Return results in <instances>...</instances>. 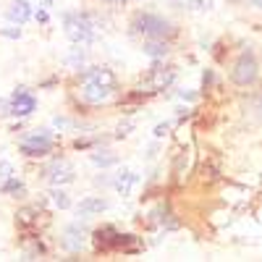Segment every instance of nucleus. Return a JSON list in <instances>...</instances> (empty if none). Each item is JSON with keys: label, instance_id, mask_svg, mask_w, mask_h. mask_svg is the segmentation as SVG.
<instances>
[{"label": "nucleus", "instance_id": "12", "mask_svg": "<svg viewBox=\"0 0 262 262\" xmlns=\"http://www.w3.org/2000/svg\"><path fill=\"white\" fill-rule=\"evenodd\" d=\"M142 53L152 60H163L168 55V39H160V37H144L142 42Z\"/></svg>", "mask_w": 262, "mask_h": 262}, {"label": "nucleus", "instance_id": "23", "mask_svg": "<svg viewBox=\"0 0 262 262\" xmlns=\"http://www.w3.org/2000/svg\"><path fill=\"white\" fill-rule=\"evenodd\" d=\"M179 97H181V100H186V102L196 100V95H194V92H179Z\"/></svg>", "mask_w": 262, "mask_h": 262}, {"label": "nucleus", "instance_id": "21", "mask_svg": "<svg viewBox=\"0 0 262 262\" xmlns=\"http://www.w3.org/2000/svg\"><path fill=\"white\" fill-rule=\"evenodd\" d=\"M0 34L11 37V39H18V37H21V29H18V27H16V29H0Z\"/></svg>", "mask_w": 262, "mask_h": 262}, {"label": "nucleus", "instance_id": "22", "mask_svg": "<svg viewBox=\"0 0 262 262\" xmlns=\"http://www.w3.org/2000/svg\"><path fill=\"white\" fill-rule=\"evenodd\" d=\"M165 134H168V123H158V126H155V137L160 139V137H165Z\"/></svg>", "mask_w": 262, "mask_h": 262}, {"label": "nucleus", "instance_id": "19", "mask_svg": "<svg viewBox=\"0 0 262 262\" xmlns=\"http://www.w3.org/2000/svg\"><path fill=\"white\" fill-rule=\"evenodd\" d=\"M53 126H55V128H76L79 123L71 121V118H66V116H55V118H53Z\"/></svg>", "mask_w": 262, "mask_h": 262}, {"label": "nucleus", "instance_id": "1", "mask_svg": "<svg viewBox=\"0 0 262 262\" xmlns=\"http://www.w3.org/2000/svg\"><path fill=\"white\" fill-rule=\"evenodd\" d=\"M97 16L86 11H74L63 16V32L74 45H92L97 39Z\"/></svg>", "mask_w": 262, "mask_h": 262}, {"label": "nucleus", "instance_id": "24", "mask_svg": "<svg viewBox=\"0 0 262 262\" xmlns=\"http://www.w3.org/2000/svg\"><path fill=\"white\" fill-rule=\"evenodd\" d=\"M37 21H42V24L48 21V13H45V8H42V11H37Z\"/></svg>", "mask_w": 262, "mask_h": 262}, {"label": "nucleus", "instance_id": "13", "mask_svg": "<svg viewBox=\"0 0 262 262\" xmlns=\"http://www.w3.org/2000/svg\"><path fill=\"white\" fill-rule=\"evenodd\" d=\"M6 18H8V21H13L16 27L27 24V21L32 18V6L27 3V0H13L11 8L6 11Z\"/></svg>", "mask_w": 262, "mask_h": 262}, {"label": "nucleus", "instance_id": "20", "mask_svg": "<svg viewBox=\"0 0 262 262\" xmlns=\"http://www.w3.org/2000/svg\"><path fill=\"white\" fill-rule=\"evenodd\" d=\"M11 176H16L13 165H11V163H6V160H0V181H6V179H11Z\"/></svg>", "mask_w": 262, "mask_h": 262}, {"label": "nucleus", "instance_id": "26", "mask_svg": "<svg viewBox=\"0 0 262 262\" xmlns=\"http://www.w3.org/2000/svg\"><path fill=\"white\" fill-rule=\"evenodd\" d=\"M0 113H8V100H0Z\"/></svg>", "mask_w": 262, "mask_h": 262}, {"label": "nucleus", "instance_id": "11", "mask_svg": "<svg viewBox=\"0 0 262 262\" xmlns=\"http://www.w3.org/2000/svg\"><path fill=\"white\" fill-rule=\"evenodd\" d=\"M81 81H97V84H105V86H118V79L111 69H105V66H92V69H86L81 74Z\"/></svg>", "mask_w": 262, "mask_h": 262}, {"label": "nucleus", "instance_id": "16", "mask_svg": "<svg viewBox=\"0 0 262 262\" xmlns=\"http://www.w3.org/2000/svg\"><path fill=\"white\" fill-rule=\"evenodd\" d=\"M0 191H3V194H8V196H18V200H21V196H27V186L21 184L16 176L6 179V181H3V186H0Z\"/></svg>", "mask_w": 262, "mask_h": 262}, {"label": "nucleus", "instance_id": "17", "mask_svg": "<svg viewBox=\"0 0 262 262\" xmlns=\"http://www.w3.org/2000/svg\"><path fill=\"white\" fill-rule=\"evenodd\" d=\"M50 202H53L58 210H69V207H71V196L66 194L60 186H53V189H50Z\"/></svg>", "mask_w": 262, "mask_h": 262}, {"label": "nucleus", "instance_id": "27", "mask_svg": "<svg viewBox=\"0 0 262 262\" xmlns=\"http://www.w3.org/2000/svg\"><path fill=\"white\" fill-rule=\"evenodd\" d=\"M105 3H111V6H123V3H128V0H105Z\"/></svg>", "mask_w": 262, "mask_h": 262}, {"label": "nucleus", "instance_id": "7", "mask_svg": "<svg viewBox=\"0 0 262 262\" xmlns=\"http://www.w3.org/2000/svg\"><path fill=\"white\" fill-rule=\"evenodd\" d=\"M45 179H48L53 186H63V184H71V181L76 179V173H74V165H71L69 160L58 158V160H53V163L45 168Z\"/></svg>", "mask_w": 262, "mask_h": 262}, {"label": "nucleus", "instance_id": "3", "mask_svg": "<svg viewBox=\"0 0 262 262\" xmlns=\"http://www.w3.org/2000/svg\"><path fill=\"white\" fill-rule=\"evenodd\" d=\"M53 144H55V137L50 128H34L29 137L21 139L18 149L27 158H45L48 152H53Z\"/></svg>", "mask_w": 262, "mask_h": 262}, {"label": "nucleus", "instance_id": "25", "mask_svg": "<svg viewBox=\"0 0 262 262\" xmlns=\"http://www.w3.org/2000/svg\"><path fill=\"white\" fill-rule=\"evenodd\" d=\"M247 3H249V6H254L257 11H262V0H247Z\"/></svg>", "mask_w": 262, "mask_h": 262}, {"label": "nucleus", "instance_id": "10", "mask_svg": "<svg viewBox=\"0 0 262 262\" xmlns=\"http://www.w3.org/2000/svg\"><path fill=\"white\" fill-rule=\"evenodd\" d=\"M107 207V200H102V196H84V200H79V205H76V215L79 217H92V215H100V212H105Z\"/></svg>", "mask_w": 262, "mask_h": 262}, {"label": "nucleus", "instance_id": "5", "mask_svg": "<svg viewBox=\"0 0 262 262\" xmlns=\"http://www.w3.org/2000/svg\"><path fill=\"white\" fill-rule=\"evenodd\" d=\"M79 97H81V102L92 105V107L111 105L118 97V86H105V84H97V81H81Z\"/></svg>", "mask_w": 262, "mask_h": 262}, {"label": "nucleus", "instance_id": "18", "mask_svg": "<svg viewBox=\"0 0 262 262\" xmlns=\"http://www.w3.org/2000/svg\"><path fill=\"white\" fill-rule=\"evenodd\" d=\"M92 163H95L97 168H111V165L118 163V158L111 155L107 149H97V152H92Z\"/></svg>", "mask_w": 262, "mask_h": 262}, {"label": "nucleus", "instance_id": "2", "mask_svg": "<svg viewBox=\"0 0 262 262\" xmlns=\"http://www.w3.org/2000/svg\"><path fill=\"white\" fill-rule=\"evenodd\" d=\"M131 32L142 34V37H160V39H168V37L176 34V27H173L168 18L158 16V13H137L134 18H131Z\"/></svg>", "mask_w": 262, "mask_h": 262}, {"label": "nucleus", "instance_id": "9", "mask_svg": "<svg viewBox=\"0 0 262 262\" xmlns=\"http://www.w3.org/2000/svg\"><path fill=\"white\" fill-rule=\"evenodd\" d=\"M34 107H37V100L24 90V86H18V90L11 95V100H8V113L16 116V118H27Z\"/></svg>", "mask_w": 262, "mask_h": 262}, {"label": "nucleus", "instance_id": "28", "mask_svg": "<svg viewBox=\"0 0 262 262\" xmlns=\"http://www.w3.org/2000/svg\"><path fill=\"white\" fill-rule=\"evenodd\" d=\"M39 3H42V8H45V11L53 8V0H39Z\"/></svg>", "mask_w": 262, "mask_h": 262}, {"label": "nucleus", "instance_id": "14", "mask_svg": "<svg viewBox=\"0 0 262 262\" xmlns=\"http://www.w3.org/2000/svg\"><path fill=\"white\" fill-rule=\"evenodd\" d=\"M137 181H139V176H137L134 170H121L118 176H116V189H118V191H121L123 196H128Z\"/></svg>", "mask_w": 262, "mask_h": 262}, {"label": "nucleus", "instance_id": "8", "mask_svg": "<svg viewBox=\"0 0 262 262\" xmlns=\"http://www.w3.org/2000/svg\"><path fill=\"white\" fill-rule=\"evenodd\" d=\"M86 226L84 223H69L63 228V236H60V244L63 249H69L71 254H79L84 249V238H86Z\"/></svg>", "mask_w": 262, "mask_h": 262}, {"label": "nucleus", "instance_id": "15", "mask_svg": "<svg viewBox=\"0 0 262 262\" xmlns=\"http://www.w3.org/2000/svg\"><path fill=\"white\" fill-rule=\"evenodd\" d=\"M39 210L37 207H21L18 212H16V223L21 226V228H27V226H37V221H39Z\"/></svg>", "mask_w": 262, "mask_h": 262}, {"label": "nucleus", "instance_id": "4", "mask_svg": "<svg viewBox=\"0 0 262 262\" xmlns=\"http://www.w3.org/2000/svg\"><path fill=\"white\" fill-rule=\"evenodd\" d=\"M257 76H259V63L252 50H244L231 66V81L238 86H252L257 81Z\"/></svg>", "mask_w": 262, "mask_h": 262}, {"label": "nucleus", "instance_id": "6", "mask_svg": "<svg viewBox=\"0 0 262 262\" xmlns=\"http://www.w3.org/2000/svg\"><path fill=\"white\" fill-rule=\"evenodd\" d=\"M173 79H176V71L170 69V66H152L149 69V74H147V79L144 81H139V92L144 90V92H158V90H165V86H170L173 84Z\"/></svg>", "mask_w": 262, "mask_h": 262}]
</instances>
